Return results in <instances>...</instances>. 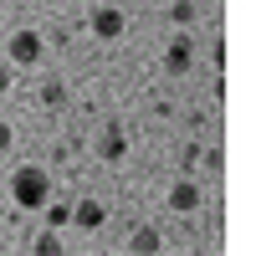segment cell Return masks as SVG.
<instances>
[{"mask_svg":"<svg viewBox=\"0 0 256 256\" xmlns=\"http://www.w3.org/2000/svg\"><path fill=\"white\" fill-rule=\"evenodd\" d=\"M10 195L20 210H41L52 195V180H46V169H36V164H20L16 174H10Z\"/></svg>","mask_w":256,"mask_h":256,"instance_id":"cell-1","label":"cell"},{"mask_svg":"<svg viewBox=\"0 0 256 256\" xmlns=\"http://www.w3.org/2000/svg\"><path fill=\"white\" fill-rule=\"evenodd\" d=\"M6 52H10L16 67H36V62H41V36H36V31H16Z\"/></svg>","mask_w":256,"mask_h":256,"instance_id":"cell-2","label":"cell"},{"mask_svg":"<svg viewBox=\"0 0 256 256\" xmlns=\"http://www.w3.org/2000/svg\"><path fill=\"white\" fill-rule=\"evenodd\" d=\"M190 67H195V46H190L184 36H174L169 52H164V72H190Z\"/></svg>","mask_w":256,"mask_h":256,"instance_id":"cell-3","label":"cell"},{"mask_svg":"<svg viewBox=\"0 0 256 256\" xmlns=\"http://www.w3.org/2000/svg\"><path fill=\"white\" fill-rule=\"evenodd\" d=\"M92 31H98L102 41L123 36V10H113V6H98V16H92Z\"/></svg>","mask_w":256,"mask_h":256,"instance_id":"cell-4","label":"cell"},{"mask_svg":"<svg viewBox=\"0 0 256 256\" xmlns=\"http://www.w3.org/2000/svg\"><path fill=\"white\" fill-rule=\"evenodd\" d=\"M169 205H174V210H180V216H184V210H195V205H200V190H195V184H190V180H180L174 190H169Z\"/></svg>","mask_w":256,"mask_h":256,"instance_id":"cell-5","label":"cell"},{"mask_svg":"<svg viewBox=\"0 0 256 256\" xmlns=\"http://www.w3.org/2000/svg\"><path fill=\"white\" fill-rule=\"evenodd\" d=\"M72 220H77L82 230H98V226H102V205H98V200H77V210H72Z\"/></svg>","mask_w":256,"mask_h":256,"instance_id":"cell-6","label":"cell"},{"mask_svg":"<svg viewBox=\"0 0 256 256\" xmlns=\"http://www.w3.org/2000/svg\"><path fill=\"white\" fill-rule=\"evenodd\" d=\"M98 148H102V159H123V134H118V128H108Z\"/></svg>","mask_w":256,"mask_h":256,"instance_id":"cell-7","label":"cell"},{"mask_svg":"<svg viewBox=\"0 0 256 256\" xmlns=\"http://www.w3.org/2000/svg\"><path fill=\"white\" fill-rule=\"evenodd\" d=\"M128 251H138V256L144 251H159V230H138V236L128 241Z\"/></svg>","mask_w":256,"mask_h":256,"instance_id":"cell-8","label":"cell"},{"mask_svg":"<svg viewBox=\"0 0 256 256\" xmlns=\"http://www.w3.org/2000/svg\"><path fill=\"white\" fill-rule=\"evenodd\" d=\"M41 210H46V220H52V226H67V220H72V210H67V205H41Z\"/></svg>","mask_w":256,"mask_h":256,"instance_id":"cell-9","label":"cell"},{"mask_svg":"<svg viewBox=\"0 0 256 256\" xmlns=\"http://www.w3.org/2000/svg\"><path fill=\"white\" fill-rule=\"evenodd\" d=\"M41 102H52V108H56V102H62V82H46V88H41Z\"/></svg>","mask_w":256,"mask_h":256,"instance_id":"cell-10","label":"cell"},{"mask_svg":"<svg viewBox=\"0 0 256 256\" xmlns=\"http://www.w3.org/2000/svg\"><path fill=\"white\" fill-rule=\"evenodd\" d=\"M36 251H41V256H56V251H62V241H56V236H41V241H36Z\"/></svg>","mask_w":256,"mask_h":256,"instance_id":"cell-11","label":"cell"},{"mask_svg":"<svg viewBox=\"0 0 256 256\" xmlns=\"http://www.w3.org/2000/svg\"><path fill=\"white\" fill-rule=\"evenodd\" d=\"M10 148V123H0V154Z\"/></svg>","mask_w":256,"mask_h":256,"instance_id":"cell-12","label":"cell"}]
</instances>
